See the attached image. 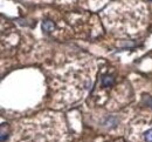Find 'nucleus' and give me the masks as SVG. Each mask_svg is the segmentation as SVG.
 <instances>
[{
  "label": "nucleus",
  "instance_id": "7ed1b4c3",
  "mask_svg": "<svg viewBox=\"0 0 152 142\" xmlns=\"http://www.w3.org/2000/svg\"><path fill=\"white\" fill-rule=\"evenodd\" d=\"M144 141L145 142H152V128L147 129L144 133Z\"/></svg>",
  "mask_w": 152,
  "mask_h": 142
},
{
  "label": "nucleus",
  "instance_id": "20e7f679",
  "mask_svg": "<svg viewBox=\"0 0 152 142\" xmlns=\"http://www.w3.org/2000/svg\"><path fill=\"white\" fill-rule=\"evenodd\" d=\"M145 103H146L147 106H151V107H152V98H151V96L145 98Z\"/></svg>",
  "mask_w": 152,
  "mask_h": 142
},
{
  "label": "nucleus",
  "instance_id": "f03ea898",
  "mask_svg": "<svg viewBox=\"0 0 152 142\" xmlns=\"http://www.w3.org/2000/svg\"><path fill=\"white\" fill-rule=\"evenodd\" d=\"M102 82H103V86L104 87H109V86H111V85L113 83V79L111 76H104L102 79Z\"/></svg>",
  "mask_w": 152,
  "mask_h": 142
},
{
  "label": "nucleus",
  "instance_id": "f257e3e1",
  "mask_svg": "<svg viewBox=\"0 0 152 142\" xmlns=\"http://www.w3.org/2000/svg\"><path fill=\"white\" fill-rule=\"evenodd\" d=\"M55 28V24L53 22V21H50V20H46V21H43V24H42V30L45 31V32H52L53 30Z\"/></svg>",
  "mask_w": 152,
  "mask_h": 142
}]
</instances>
